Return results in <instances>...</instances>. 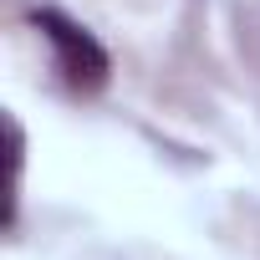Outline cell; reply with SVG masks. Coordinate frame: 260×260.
<instances>
[{
	"instance_id": "1",
	"label": "cell",
	"mask_w": 260,
	"mask_h": 260,
	"mask_svg": "<svg viewBox=\"0 0 260 260\" xmlns=\"http://www.w3.org/2000/svg\"><path fill=\"white\" fill-rule=\"evenodd\" d=\"M31 21H36V31L46 36L51 61H56V72H61V82H67L72 92L92 97V92H102V87H107L112 61H107L102 41H97L87 26H77L72 16H61V11H51V6H46V11H36Z\"/></svg>"
}]
</instances>
